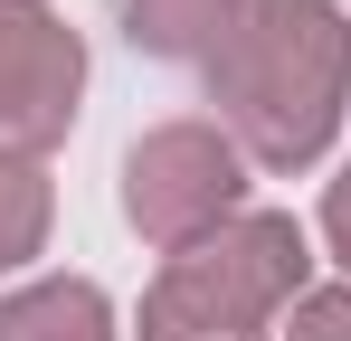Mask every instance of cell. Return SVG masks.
<instances>
[{"label": "cell", "instance_id": "cell-7", "mask_svg": "<svg viewBox=\"0 0 351 341\" xmlns=\"http://www.w3.org/2000/svg\"><path fill=\"white\" fill-rule=\"evenodd\" d=\"M48 170L29 162V152H0V266H29L38 247H48Z\"/></svg>", "mask_w": 351, "mask_h": 341}, {"label": "cell", "instance_id": "cell-5", "mask_svg": "<svg viewBox=\"0 0 351 341\" xmlns=\"http://www.w3.org/2000/svg\"><path fill=\"white\" fill-rule=\"evenodd\" d=\"M0 341H114V313L86 275H48L0 294Z\"/></svg>", "mask_w": 351, "mask_h": 341}, {"label": "cell", "instance_id": "cell-2", "mask_svg": "<svg viewBox=\"0 0 351 341\" xmlns=\"http://www.w3.org/2000/svg\"><path fill=\"white\" fill-rule=\"evenodd\" d=\"M304 227L285 209H237L219 237L180 247L143 294V341H266L304 294Z\"/></svg>", "mask_w": 351, "mask_h": 341}, {"label": "cell", "instance_id": "cell-8", "mask_svg": "<svg viewBox=\"0 0 351 341\" xmlns=\"http://www.w3.org/2000/svg\"><path fill=\"white\" fill-rule=\"evenodd\" d=\"M285 341H351V284H313V294H294Z\"/></svg>", "mask_w": 351, "mask_h": 341}, {"label": "cell", "instance_id": "cell-4", "mask_svg": "<svg viewBox=\"0 0 351 341\" xmlns=\"http://www.w3.org/2000/svg\"><path fill=\"white\" fill-rule=\"evenodd\" d=\"M86 48L48 0H0V152H48L76 123Z\"/></svg>", "mask_w": 351, "mask_h": 341}, {"label": "cell", "instance_id": "cell-1", "mask_svg": "<svg viewBox=\"0 0 351 341\" xmlns=\"http://www.w3.org/2000/svg\"><path fill=\"white\" fill-rule=\"evenodd\" d=\"M209 105L228 114V142L266 170L323 162L351 105V19L332 0H247L228 48L209 57Z\"/></svg>", "mask_w": 351, "mask_h": 341}, {"label": "cell", "instance_id": "cell-3", "mask_svg": "<svg viewBox=\"0 0 351 341\" xmlns=\"http://www.w3.org/2000/svg\"><path fill=\"white\" fill-rule=\"evenodd\" d=\"M237 199H247V152L219 123H162L123 152V218L171 256L219 237L237 218Z\"/></svg>", "mask_w": 351, "mask_h": 341}, {"label": "cell", "instance_id": "cell-9", "mask_svg": "<svg viewBox=\"0 0 351 341\" xmlns=\"http://www.w3.org/2000/svg\"><path fill=\"white\" fill-rule=\"evenodd\" d=\"M323 237H332V256L351 266V170L332 180V199H323Z\"/></svg>", "mask_w": 351, "mask_h": 341}, {"label": "cell", "instance_id": "cell-6", "mask_svg": "<svg viewBox=\"0 0 351 341\" xmlns=\"http://www.w3.org/2000/svg\"><path fill=\"white\" fill-rule=\"evenodd\" d=\"M247 0H123V38L143 57H219Z\"/></svg>", "mask_w": 351, "mask_h": 341}]
</instances>
